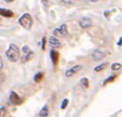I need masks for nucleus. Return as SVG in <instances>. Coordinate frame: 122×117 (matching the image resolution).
I'll use <instances>...</instances> for the list:
<instances>
[{
	"mask_svg": "<svg viewBox=\"0 0 122 117\" xmlns=\"http://www.w3.org/2000/svg\"><path fill=\"white\" fill-rule=\"evenodd\" d=\"M68 104H69V100L68 99H64L63 100V102H62V104H61V109L62 110H64L66 108V107L68 106Z\"/></svg>",
	"mask_w": 122,
	"mask_h": 117,
	"instance_id": "nucleus-19",
	"label": "nucleus"
},
{
	"mask_svg": "<svg viewBox=\"0 0 122 117\" xmlns=\"http://www.w3.org/2000/svg\"><path fill=\"white\" fill-rule=\"evenodd\" d=\"M32 54H33V52H32V51L29 52L28 54H26V55H25V56L22 57V59H21V62L25 63L26 61H27L28 59H30V58L31 57V55H32Z\"/></svg>",
	"mask_w": 122,
	"mask_h": 117,
	"instance_id": "nucleus-17",
	"label": "nucleus"
},
{
	"mask_svg": "<svg viewBox=\"0 0 122 117\" xmlns=\"http://www.w3.org/2000/svg\"><path fill=\"white\" fill-rule=\"evenodd\" d=\"M18 23L26 30H30L33 24L32 17L29 13H24L21 16V17L18 19Z\"/></svg>",
	"mask_w": 122,
	"mask_h": 117,
	"instance_id": "nucleus-2",
	"label": "nucleus"
},
{
	"mask_svg": "<svg viewBox=\"0 0 122 117\" xmlns=\"http://www.w3.org/2000/svg\"><path fill=\"white\" fill-rule=\"evenodd\" d=\"M9 100H10L11 103L14 106H18L21 103V97L17 95V92H12L10 93Z\"/></svg>",
	"mask_w": 122,
	"mask_h": 117,
	"instance_id": "nucleus-4",
	"label": "nucleus"
},
{
	"mask_svg": "<svg viewBox=\"0 0 122 117\" xmlns=\"http://www.w3.org/2000/svg\"><path fill=\"white\" fill-rule=\"evenodd\" d=\"M111 68H112V70H113V71H118L122 68V65L120 63H114V64H112Z\"/></svg>",
	"mask_w": 122,
	"mask_h": 117,
	"instance_id": "nucleus-16",
	"label": "nucleus"
},
{
	"mask_svg": "<svg viewBox=\"0 0 122 117\" xmlns=\"http://www.w3.org/2000/svg\"><path fill=\"white\" fill-rule=\"evenodd\" d=\"M21 50H22V52L23 53L26 55V54H28L29 52H30V48L28 47L27 46H24L22 47V49H21Z\"/></svg>",
	"mask_w": 122,
	"mask_h": 117,
	"instance_id": "nucleus-21",
	"label": "nucleus"
},
{
	"mask_svg": "<svg viewBox=\"0 0 122 117\" xmlns=\"http://www.w3.org/2000/svg\"><path fill=\"white\" fill-rule=\"evenodd\" d=\"M117 45L118 46H121L122 45V37H120V39H119V41L117 42Z\"/></svg>",
	"mask_w": 122,
	"mask_h": 117,
	"instance_id": "nucleus-25",
	"label": "nucleus"
},
{
	"mask_svg": "<svg viewBox=\"0 0 122 117\" xmlns=\"http://www.w3.org/2000/svg\"><path fill=\"white\" fill-rule=\"evenodd\" d=\"M59 31H60V36H68V29L66 24L61 25L60 27L59 28Z\"/></svg>",
	"mask_w": 122,
	"mask_h": 117,
	"instance_id": "nucleus-10",
	"label": "nucleus"
},
{
	"mask_svg": "<svg viewBox=\"0 0 122 117\" xmlns=\"http://www.w3.org/2000/svg\"><path fill=\"white\" fill-rule=\"evenodd\" d=\"M89 1H90L91 3H97V2L98 0H89Z\"/></svg>",
	"mask_w": 122,
	"mask_h": 117,
	"instance_id": "nucleus-26",
	"label": "nucleus"
},
{
	"mask_svg": "<svg viewBox=\"0 0 122 117\" xmlns=\"http://www.w3.org/2000/svg\"><path fill=\"white\" fill-rule=\"evenodd\" d=\"M82 69V65H79V64L75 65V66H73V67H72L71 68H69V69H68L67 71L65 72V76L67 77V78H70L73 75H74L75 73L80 72Z\"/></svg>",
	"mask_w": 122,
	"mask_h": 117,
	"instance_id": "nucleus-3",
	"label": "nucleus"
},
{
	"mask_svg": "<svg viewBox=\"0 0 122 117\" xmlns=\"http://www.w3.org/2000/svg\"><path fill=\"white\" fill-rule=\"evenodd\" d=\"M105 57V54H104L103 51H102L101 50L99 49H96L92 51V58L94 61H100L102 60V59Z\"/></svg>",
	"mask_w": 122,
	"mask_h": 117,
	"instance_id": "nucleus-5",
	"label": "nucleus"
},
{
	"mask_svg": "<svg viewBox=\"0 0 122 117\" xmlns=\"http://www.w3.org/2000/svg\"><path fill=\"white\" fill-rule=\"evenodd\" d=\"M5 2H7V3H11V2L14 1V0H4Z\"/></svg>",
	"mask_w": 122,
	"mask_h": 117,
	"instance_id": "nucleus-27",
	"label": "nucleus"
},
{
	"mask_svg": "<svg viewBox=\"0 0 122 117\" xmlns=\"http://www.w3.org/2000/svg\"><path fill=\"white\" fill-rule=\"evenodd\" d=\"M79 26L83 29L89 28L92 26L91 19L88 18V17H82L79 20Z\"/></svg>",
	"mask_w": 122,
	"mask_h": 117,
	"instance_id": "nucleus-6",
	"label": "nucleus"
},
{
	"mask_svg": "<svg viewBox=\"0 0 122 117\" xmlns=\"http://www.w3.org/2000/svg\"><path fill=\"white\" fill-rule=\"evenodd\" d=\"M43 77H44V74H43V73H41V72H39V73H36L35 76H34V81H35L36 82H40L41 80H42Z\"/></svg>",
	"mask_w": 122,
	"mask_h": 117,
	"instance_id": "nucleus-13",
	"label": "nucleus"
},
{
	"mask_svg": "<svg viewBox=\"0 0 122 117\" xmlns=\"http://www.w3.org/2000/svg\"><path fill=\"white\" fill-rule=\"evenodd\" d=\"M3 59H2V57L0 56V70L3 68Z\"/></svg>",
	"mask_w": 122,
	"mask_h": 117,
	"instance_id": "nucleus-23",
	"label": "nucleus"
},
{
	"mask_svg": "<svg viewBox=\"0 0 122 117\" xmlns=\"http://www.w3.org/2000/svg\"><path fill=\"white\" fill-rule=\"evenodd\" d=\"M59 58H60V54H59V52H57L56 50H51V61H52V63H53V64L56 65V64H58Z\"/></svg>",
	"mask_w": 122,
	"mask_h": 117,
	"instance_id": "nucleus-7",
	"label": "nucleus"
},
{
	"mask_svg": "<svg viewBox=\"0 0 122 117\" xmlns=\"http://www.w3.org/2000/svg\"><path fill=\"white\" fill-rule=\"evenodd\" d=\"M6 56L10 62L16 63L19 60L20 58V50L17 45L11 44L8 49L6 51Z\"/></svg>",
	"mask_w": 122,
	"mask_h": 117,
	"instance_id": "nucleus-1",
	"label": "nucleus"
},
{
	"mask_svg": "<svg viewBox=\"0 0 122 117\" xmlns=\"http://www.w3.org/2000/svg\"><path fill=\"white\" fill-rule=\"evenodd\" d=\"M0 15L3 16V17H11L13 16V12L9 9L0 8Z\"/></svg>",
	"mask_w": 122,
	"mask_h": 117,
	"instance_id": "nucleus-9",
	"label": "nucleus"
},
{
	"mask_svg": "<svg viewBox=\"0 0 122 117\" xmlns=\"http://www.w3.org/2000/svg\"><path fill=\"white\" fill-rule=\"evenodd\" d=\"M61 2L66 3V4H73V3H74L75 0H61Z\"/></svg>",
	"mask_w": 122,
	"mask_h": 117,
	"instance_id": "nucleus-22",
	"label": "nucleus"
},
{
	"mask_svg": "<svg viewBox=\"0 0 122 117\" xmlns=\"http://www.w3.org/2000/svg\"><path fill=\"white\" fill-rule=\"evenodd\" d=\"M107 65H108V63H102V64L97 65L94 68V71L95 72H101L103 69H105V68L107 67Z\"/></svg>",
	"mask_w": 122,
	"mask_h": 117,
	"instance_id": "nucleus-12",
	"label": "nucleus"
},
{
	"mask_svg": "<svg viewBox=\"0 0 122 117\" xmlns=\"http://www.w3.org/2000/svg\"><path fill=\"white\" fill-rule=\"evenodd\" d=\"M41 3H43V5H44V6H46V5L48 4V1H47V0H41Z\"/></svg>",
	"mask_w": 122,
	"mask_h": 117,
	"instance_id": "nucleus-24",
	"label": "nucleus"
},
{
	"mask_svg": "<svg viewBox=\"0 0 122 117\" xmlns=\"http://www.w3.org/2000/svg\"><path fill=\"white\" fill-rule=\"evenodd\" d=\"M48 42H49V45L52 47H60V41H59L58 39L56 38V37L55 36H52L49 38V41H48Z\"/></svg>",
	"mask_w": 122,
	"mask_h": 117,
	"instance_id": "nucleus-8",
	"label": "nucleus"
},
{
	"mask_svg": "<svg viewBox=\"0 0 122 117\" xmlns=\"http://www.w3.org/2000/svg\"><path fill=\"white\" fill-rule=\"evenodd\" d=\"M46 38L45 36H43L42 40H41V48H42V50H46Z\"/></svg>",
	"mask_w": 122,
	"mask_h": 117,
	"instance_id": "nucleus-20",
	"label": "nucleus"
},
{
	"mask_svg": "<svg viewBox=\"0 0 122 117\" xmlns=\"http://www.w3.org/2000/svg\"><path fill=\"white\" fill-rule=\"evenodd\" d=\"M80 84L85 88H88L89 87V81L87 78H82L80 80Z\"/></svg>",
	"mask_w": 122,
	"mask_h": 117,
	"instance_id": "nucleus-14",
	"label": "nucleus"
},
{
	"mask_svg": "<svg viewBox=\"0 0 122 117\" xmlns=\"http://www.w3.org/2000/svg\"><path fill=\"white\" fill-rule=\"evenodd\" d=\"M7 116V108L2 107L0 108V117H6Z\"/></svg>",
	"mask_w": 122,
	"mask_h": 117,
	"instance_id": "nucleus-18",
	"label": "nucleus"
},
{
	"mask_svg": "<svg viewBox=\"0 0 122 117\" xmlns=\"http://www.w3.org/2000/svg\"><path fill=\"white\" fill-rule=\"evenodd\" d=\"M116 75H112V76H110L109 78H106L105 80H104V82H103V83H102V85L105 86V85H107V83H109V82H113V81H114L115 79H116Z\"/></svg>",
	"mask_w": 122,
	"mask_h": 117,
	"instance_id": "nucleus-15",
	"label": "nucleus"
},
{
	"mask_svg": "<svg viewBox=\"0 0 122 117\" xmlns=\"http://www.w3.org/2000/svg\"><path fill=\"white\" fill-rule=\"evenodd\" d=\"M48 114H49V108L46 105L41 109L40 112H39V116L41 117H46Z\"/></svg>",
	"mask_w": 122,
	"mask_h": 117,
	"instance_id": "nucleus-11",
	"label": "nucleus"
}]
</instances>
